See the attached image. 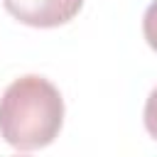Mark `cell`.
Listing matches in <instances>:
<instances>
[{"mask_svg":"<svg viewBox=\"0 0 157 157\" xmlns=\"http://www.w3.org/2000/svg\"><path fill=\"white\" fill-rule=\"evenodd\" d=\"M64 123V98L44 76L15 78L0 98V137L22 152L54 142Z\"/></svg>","mask_w":157,"mask_h":157,"instance_id":"obj_1","label":"cell"},{"mask_svg":"<svg viewBox=\"0 0 157 157\" xmlns=\"http://www.w3.org/2000/svg\"><path fill=\"white\" fill-rule=\"evenodd\" d=\"M5 10L29 27H59L78 15L83 0H2Z\"/></svg>","mask_w":157,"mask_h":157,"instance_id":"obj_2","label":"cell"},{"mask_svg":"<svg viewBox=\"0 0 157 157\" xmlns=\"http://www.w3.org/2000/svg\"><path fill=\"white\" fill-rule=\"evenodd\" d=\"M142 120H145V130L150 132V137L157 140V86L150 91V96H147V101H145Z\"/></svg>","mask_w":157,"mask_h":157,"instance_id":"obj_3","label":"cell"},{"mask_svg":"<svg viewBox=\"0 0 157 157\" xmlns=\"http://www.w3.org/2000/svg\"><path fill=\"white\" fill-rule=\"evenodd\" d=\"M142 34H145L147 44L157 52V0L150 2V7L145 10V17H142Z\"/></svg>","mask_w":157,"mask_h":157,"instance_id":"obj_4","label":"cell"}]
</instances>
